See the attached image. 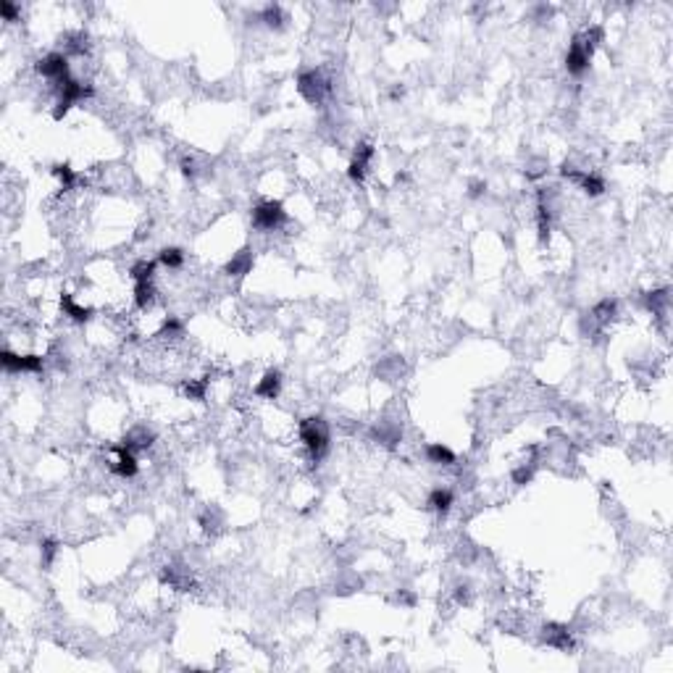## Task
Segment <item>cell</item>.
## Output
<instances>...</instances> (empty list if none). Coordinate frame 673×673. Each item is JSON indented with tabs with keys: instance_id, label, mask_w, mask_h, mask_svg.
I'll list each match as a JSON object with an SVG mask.
<instances>
[{
	"instance_id": "cell-1",
	"label": "cell",
	"mask_w": 673,
	"mask_h": 673,
	"mask_svg": "<svg viewBox=\"0 0 673 673\" xmlns=\"http://www.w3.org/2000/svg\"><path fill=\"white\" fill-rule=\"evenodd\" d=\"M298 432H300L302 447L308 450V457H311V463H318V460H324V455L329 453V442H332V432H329V423H326V421L321 419V416H308V419L300 421Z\"/></svg>"
},
{
	"instance_id": "cell-2",
	"label": "cell",
	"mask_w": 673,
	"mask_h": 673,
	"mask_svg": "<svg viewBox=\"0 0 673 673\" xmlns=\"http://www.w3.org/2000/svg\"><path fill=\"white\" fill-rule=\"evenodd\" d=\"M90 97H92V87L69 76L63 84H58V100H56V108H53V119H63L76 103H84Z\"/></svg>"
},
{
	"instance_id": "cell-3",
	"label": "cell",
	"mask_w": 673,
	"mask_h": 673,
	"mask_svg": "<svg viewBox=\"0 0 673 673\" xmlns=\"http://www.w3.org/2000/svg\"><path fill=\"white\" fill-rule=\"evenodd\" d=\"M287 211L279 200H263L252 208V227L263 234H271V232H279V229L287 224Z\"/></svg>"
},
{
	"instance_id": "cell-4",
	"label": "cell",
	"mask_w": 673,
	"mask_h": 673,
	"mask_svg": "<svg viewBox=\"0 0 673 673\" xmlns=\"http://www.w3.org/2000/svg\"><path fill=\"white\" fill-rule=\"evenodd\" d=\"M298 92L302 100H308L311 106H321L324 97L329 95V79L321 69H305L298 74Z\"/></svg>"
},
{
	"instance_id": "cell-5",
	"label": "cell",
	"mask_w": 673,
	"mask_h": 673,
	"mask_svg": "<svg viewBox=\"0 0 673 673\" xmlns=\"http://www.w3.org/2000/svg\"><path fill=\"white\" fill-rule=\"evenodd\" d=\"M35 69L42 79L56 82V84H63L69 76H72V74H69V56H66V53H58V50H53V53H48V56H42V58L37 60Z\"/></svg>"
},
{
	"instance_id": "cell-6",
	"label": "cell",
	"mask_w": 673,
	"mask_h": 673,
	"mask_svg": "<svg viewBox=\"0 0 673 673\" xmlns=\"http://www.w3.org/2000/svg\"><path fill=\"white\" fill-rule=\"evenodd\" d=\"M0 363L8 373H40L45 368V358L35 355V352H11V350H3L0 352Z\"/></svg>"
},
{
	"instance_id": "cell-7",
	"label": "cell",
	"mask_w": 673,
	"mask_h": 673,
	"mask_svg": "<svg viewBox=\"0 0 673 673\" xmlns=\"http://www.w3.org/2000/svg\"><path fill=\"white\" fill-rule=\"evenodd\" d=\"M592 56H594V50H589L584 45V40L576 35L574 42H571V48H568V53H565V72L571 74V76H584L589 72Z\"/></svg>"
},
{
	"instance_id": "cell-8",
	"label": "cell",
	"mask_w": 673,
	"mask_h": 673,
	"mask_svg": "<svg viewBox=\"0 0 673 673\" xmlns=\"http://www.w3.org/2000/svg\"><path fill=\"white\" fill-rule=\"evenodd\" d=\"M373 156H376V147H373V143H358V145H355V153H352V161H350V166H348L350 181L361 184V181L366 179V174H368V166H371Z\"/></svg>"
},
{
	"instance_id": "cell-9",
	"label": "cell",
	"mask_w": 673,
	"mask_h": 673,
	"mask_svg": "<svg viewBox=\"0 0 673 673\" xmlns=\"http://www.w3.org/2000/svg\"><path fill=\"white\" fill-rule=\"evenodd\" d=\"M542 642L553 649H571L574 647V634L565 624H544L542 626Z\"/></svg>"
},
{
	"instance_id": "cell-10",
	"label": "cell",
	"mask_w": 673,
	"mask_h": 673,
	"mask_svg": "<svg viewBox=\"0 0 673 673\" xmlns=\"http://www.w3.org/2000/svg\"><path fill=\"white\" fill-rule=\"evenodd\" d=\"M116 460H113V466H111V471L119 476V479H134L137 476V471H140V463H137V455H134L129 447L124 445H116Z\"/></svg>"
},
{
	"instance_id": "cell-11",
	"label": "cell",
	"mask_w": 673,
	"mask_h": 673,
	"mask_svg": "<svg viewBox=\"0 0 673 673\" xmlns=\"http://www.w3.org/2000/svg\"><path fill=\"white\" fill-rule=\"evenodd\" d=\"M60 311H63V316H66L69 321H74V324H87V321L92 318V308H87V305H82V302H76L74 300V295H69V292L60 295Z\"/></svg>"
},
{
	"instance_id": "cell-12",
	"label": "cell",
	"mask_w": 673,
	"mask_h": 673,
	"mask_svg": "<svg viewBox=\"0 0 673 673\" xmlns=\"http://www.w3.org/2000/svg\"><path fill=\"white\" fill-rule=\"evenodd\" d=\"M252 263H255V255H252V250H250V248H242L240 252H234V255L227 261V266H224V274H229V277H245V274H250V271H252Z\"/></svg>"
},
{
	"instance_id": "cell-13",
	"label": "cell",
	"mask_w": 673,
	"mask_h": 673,
	"mask_svg": "<svg viewBox=\"0 0 673 673\" xmlns=\"http://www.w3.org/2000/svg\"><path fill=\"white\" fill-rule=\"evenodd\" d=\"M279 392H282V373L277 368H268L263 373V379L255 384V397H261V400H277Z\"/></svg>"
},
{
	"instance_id": "cell-14",
	"label": "cell",
	"mask_w": 673,
	"mask_h": 673,
	"mask_svg": "<svg viewBox=\"0 0 673 673\" xmlns=\"http://www.w3.org/2000/svg\"><path fill=\"white\" fill-rule=\"evenodd\" d=\"M153 442H156V434L150 432L147 426H134V429H129V432L124 434V439H121V445L129 447L132 453H137V450H147Z\"/></svg>"
},
{
	"instance_id": "cell-15",
	"label": "cell",
	"mask_w": 673,
	"mask_h": 673,
	"mask_svg": "<svg viewBox=\"0 0 673 673\" xmlns=\"http://www.w3.org/2000/svg\"><path fill=\"white\" fill-rule=\"evenodd\" d=\"M426 505L432 508L434 513L445 516V513H450V508L455 505V492L450 487H434L432 492H429V497H426Z\"/></svg>"
},
{
	"instance_id": "cell-16",
	"label": "cell",
	"mask_w": 673,
	"mask_h": 673,
	"mask_svg": "<svg viewBox=\"0 0 673 673\" xmlns=\"http://www.w3.org/2000/svg\"><path fill=\"white\" fill-rule=\"evenodd\" d=\"M426 460L434 463V466H455L457 455L442 442H429L426 445Z\"/></svg>"
},
{
	"instance_id": "cell-17",
	"label": "cell",
	"mask_w": 673,
	"mask_h": 673,
	"mask_svg": "<svg viewBox=\"0 0 673 673\" xmlns=\"http://www.w3.org/2000/svg\"><path fill=\"white\" fill-rule=\"evenodd\" d=\"M132 300L140 311H147L156 302V282H134Z\"/></svg>"
},
{
	"instance_id": "cell-18",
	"label": "cell",
	"mask_w": 673,
	"mask_h": 673,
	"mask_svg": "<svg viewBox=\"0 0 673 673\" xmlns=\"http://www.w3.org/2000/svg\"><path fill=\"white\" fill-rule=\"evenodd\" d=\"M371 437L376 439V442H382V445L395 447L397 442L403 439V429H400L397 423H379V426H373L371 429Z\"/></svg>"
},
{
	"instance_id": "cell-19",
	"label": "cell",
	"mask_w": 673,
	"mask_h": 673,
	"mask_svg": "<svg viewBox=\"0 0 673 673\" xmlns=\"http://www.w3.org/2000/svg\"><path fill=\"white\" fill-rule=\"evenodd\" d=\"M53 174L58 177V181H60V190L63 193H72V190H76L79 184H82V174H76L69 163H58V166H53Z\"/></svg>"
},
{
	"instance_id": "cell-20",
	"label": "cell",
	"mask_w": 673,
	"mask_h": 673,
	"mask_svg": "<svg viewBox=\"0 0 673 673\" xmlns=\"http://www.w3.org/2000/svg\"><path fill=\"white\" fill-rule=\"evenodd\" d=\"M668 305H671V295L668 289H655V292H647L644 295V308L655 316H665L668 313Z\"/></svg>"
},
{
	"instance_id": "cell-21",
	"label": "cell",
	"mask_w": 673,
	"mask_h": 673,
	"mask_svg": "<svg viewBox=\"0 0 673 673\" xmlns=\"http://www.w3.org/2000/svg\"><path fill=\"white\" fill-rule=\"evenodd\" d=\"M156 268H158V261H147V258H143V261H137V263L129 268V277H132V282H153Z\"/></svg>"
},
{
	"instance_id": "cell-22",
	"label": "cell",
	"mask_w": 673,
	"mask_h": 673,
	"mask_svg": "<svg viewBox=\"0 0 673 673\" xmlns=\"http://www.w3.org/2000/svg\"><path fill=\"white\" fill-rule=\"evenodd\" d=\"M158 263L171 268V271H179L181 266H184V252L179 248H163V250L158 252Z\"/></svg>"
},
{
	"instance_id": "cell-23",
	"label": "cell",
	"mask_w": 673,
	"mask_h": 673,
	"mask_svg": "<svg viewBox=\"0 0 673 673\" xmlns=\"http://www.w3.org/2000/svg\"><path fill=\"white\" fill-rule=\"evenodd\" d=\"M534 471H537V460L531 457V460H524L521 466H516V469H513L510 479H513V484L524 487V484H529V481L534 479Z\"/></svg>"
},
{
	"instance_id": "cell-24",
	"label": "cell",
	"mask_w": 673,
	"mask_h": 673,
	"mask_svg": "<svg viewBox=\"0 0 673 673\" xmlns=\"http://www.w3.org/2000/svg\"><path fill=\"white\" fill-rule=\"evenodd\" d=\"M181 332H184V324L177 316H168V318H163V324H161L156 336L158 339H177V336H181Z\"/></svg>"
},
{
	"instance_id": "cell-25",
	"label": "cell",
	"mask_w": 673,
	"mask_h": 673,
	"mask_svg": "<svg viewBox=\"0 0 673 673\" xmlns=\"http://www.w3.org/2000/svg\"><path fill=\"white\" fill-rule=\"evenodd\" d=\"M258 19H261L268 29H282V26H284V11H282L279 6H266Z\"/></svg>"
},
{
	"instance_id": "cell-26",
	"label": "cell",
	"mask_w": 673,
	"mask_h": 673,
	"mask_svg": "<svg viewBox=\"0 0 673 673\" xmlns=\"http://www.w3.org/2000/svg\"><path fill=\"white\" fill-rule=\"evenodd\" d=\"M208 387H211V379H208V376H203V379H190V382L184 384V395L190 397V400H205Z\"/></svg>"
},
{
	"instance_id": "cell-27",
	"label": "cell",
	"mask_w": 673,
	"mask_h": 673,
	"mask_svg": "<svg viewBox=\"0 0 673 673\" xmlns=\"http://www.w3.org/2000/svg\"><path fill=\"white\" fill-rule=\"evenodd\" d=\"M56 555H58V542L56 540L42 542V547H40V563H42V568H50L53 560H56Z\"/></svg>"
},
{
	"instance_id": "cell-28",
	"label": "cell",
	"mask_w": 673,
	"mask_h": 673,
	"mask_svg": "<svg viewBox=\"0 0 673 673\" xmlns=\"http://www.w3.org/2000/svg\"><path fill=\"white\" fill-rule=\"evenodd\" d=\"M179 166H181V174H184L187 179H195V177H197V161H195L193 156H184V158H181Z\"/></svg>"
},
{
	"instance_id": "cell-29",
	"label": "cell",
	"mask_w": 673,
	"mask_h": 673,
	"mask_svg": "<svg viewBox=\"0 0 673 673\" xmlns=\"http://www.w3.org/2000/svg\"><path fill=\"white\" fill-rule=\"evenodd\" d=\"M0 13H3V19H6V22H16L19 8H16L13 3H8V0H0Z\"/></svg>"
},
{
	"instance_id": "cell-30",
	"label": "cell",
	"mask_w": 673,
	"mask_h": 673,
	"mask_svg": "<svg viewBox=\"0 0 673 673\" xmlns=\"http://www.w3.org/2000/svg\"><path fill=\"white\" fill-rule=\"evenodd\" d=\"M484 190H487V181H471V190H469V195L471 197H481L484 195Z\"/></svg>"
}]
</instances>
